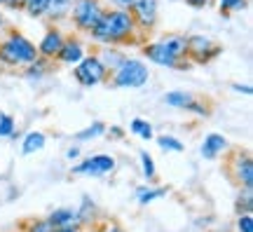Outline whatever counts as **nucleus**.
Listing matches in <instances>:
<instances>
[{"label":"nucleus","instance_id":"f257e3e1","mask_svg":"<svg viewBox=\"0 0 253 232\" xmlns=\"http://www.w3.org/2000/svg\"><path fill=\"white\" fill-rule=\"evenodd\" d=\"M87 36L96 47L103 45L126 47V45H143L145 43L143 38L138 36V28H136L131 12L129 9H113V7H106V12L96 21V26L91 28Z\"/></svg>","mask_w":253,"mask_h":232},{"label":"nucleus","instance_id":"f03ea898","mask_svg":"<svg viewBox=\"0 0 253 232\" xmlns=\"http://www.w3.org/2000/svg\"><path fill=\"white\" fill-rule=\"evenodd\" d=\"M38 59L36 43L17 28H7L0 36V68L5 71H24Z\"/></svg>","mask_w":253,"mask_h":232},{"label":"nucleus","instance_id":"7ed1b4c3","mask_svg":"<svg viewBox=\"0 0 253 232\" xmlns=\"http://www.w3.org/2000/svg\"><path fill=\"white\" fill-rule=\"evenodd\" d=\"M148 80H150V68L134 56H126L108 78L110 85L120 90H141L143 85H148Z\"/></svg>","mask_w":253,"mask_h":232},{"label":"nucleus","instance_id":"20e7f679","mask_svg":"<svg viewBox=\"0 0 253 232\" xmlns=\"http://www.w3.org/2000/svg\"><path fill=\"white\" fill-rule=\"evenodd\" d=\"M106 12L103 0H73V9L68 21L73 24L75 33H89L96 26L101 14Z\"/></svg>","mask_w":253,"mask_h":232},{"label":"nucleus","instance_id":"39448f33","mask_svg":"<svg viewBox=\"0 0 253 232\" xmlns=\"http://www.w3.org/2000/svg\"><path fill=\"white\" fill-rule=\"evenodd\" d=\"M73 78H75L78 85H82V87H96V85L108 82L110 73H108V68L99 61V56L91 52L73 68Z\"/></svg>","mask_w":253,"mask_h":232},{"label":"nucleus","instance_id":"423d86ee","mask_svg":"<svg viewBox=\"0 0 253 232\" xmlns=\"http://www.w3.org/2000/svg\"><path fill=\"white\" fill-rule=\"evenodd\" d=\"M227 174H230V179L237 183V187H249V190H253L251 152L242 150V148L230 150V157H227Z\"/></svg>","mask_w":253,"mask_h":232},{"label":"nucleus","instance_id":"0eeeda50","mask_svg":"<svg viewBox=\"0 0 253 232\" xmlns=\"http://www.w3.org/2000/svg\"><path fill=\"white\" fill-rule=\"evenodd\" d=\"M188 38V61L190 63H197V66H207L213 59L220 56L223 47L213 43L209 36H202V33H192Z\"/></svg>","mask_w":253,"mask_h":232},{"label":"nucleus","instance_id":"6e6552de","mask_svg":"<svg viewBox=\"0 0 253 232\" xmlns=\"http://www.w3.org/2000/svg\"><path fill=\"white\" fill-rule=\"evenodd\" d=\"M115 167H118V162H115L113 155H108V152H96V155H89V157H84V160L75 162L71 167V174L99 179V176H106V174H113Z\"/></svg>","mask_w":253,"mask_h":232},{"label":"nucleus","instance_id":"1a4fd4ad","mask_svg":"<svg viewBox=\"0 0 253 232\" xmlns=\"http://www.w3.org/2000/svg\"><path fill=\"white\" fill-rule=\"evenodd\" d=\"M129 12H131V17L136 21L138 36L145 40V36L153 33L157 21H160V2L157 0H134Z\"/></svg>","mask_w":253,"mask_h":232},{"label":"nucleus","instance_id":"9d476101","mask_svg":"<svg viewBox=\"0 0 253 232\" xmlns=\"http://www.w3.org/2000/svg\"><path fill=\"white\" fill-rule=\"evenodd\" d=\"M141 52H143V56L148 59L150 63H155V66H162V68H176V71H188V68H192V63L185 59V61H178V59H173L171 54L164 49V45L160 43V40H145L143 45H141Z\"/></svg>","mask_w":253,"mask_h":232},{"label":"nucleus","instance_id":"9b49d317","mask_svg":"<svg viewBox=\"0 0 253 232\" xmlns=\"http://www.w3.org/2000/svg\"><path fill=\"white\" fill-rule=\"evenodd\" d=\"M63 40H66V33L61 31V26H47L40 43H38V56L40 59H47V61H54L59 49L63 47Z\"/></svg>","mask_w":253,"mask_h":232},{"label":"nucleus","instance_id":"f8f14e48","mask_svg":"<svg viewBox=\"0 0 253 232\" xmlns=\"http://www.w3.org/2000/svg\"><path fill=\"white\" fill-rule=\"evenodd\" d=\"M87 56V45L82 43L78 36H66V40H63V47L59 49V54H56L54 63H61V66H78V63L82 61Z\"/></svg>","mask_w":253,"mask_h":232},{"label":"nucleus","instance_id":"ddd939ff","mask_svg":"<svg viewBox=\"0 0 253 232\" xmlns=\"http://www.w3.org/2000/svg\"><path fill=\"white\" fill-rule=\"evenodd\" d=\"M230 150V143L223 134H218V132H211V134L204 136V141L199 145V152H202V157L204 160H218L223 152Z\"/></svg>","mask_w":253,"mask_h":232},{"label":"nucleus","instance_id":"4468645a","mask_svg":"<svg viewBox=\"0 0 253 232\" xmlns=\"http://www.w3.org/2000/svg\"><path fill=\"white\" fill-rule=\"evenodd\" d=\"M160 43H162L164 49L171 54L173 59H178V61L188 59V38L183 33H167V36L160 38Z\"/></svg>","mask_w":253,"mask_h":232},{"label":"nucleus","instance_id":"2eb2a0df","mask_svg":"<svg viewBox=\"0 0 253 232\" xmlns=\"http://www.w3.org/2000/svg\"><path fill=\"white\" fill-rule=\"evenodd\" d=\"M73 9V0H49L47 2L45 19L49 21V26H59L63 21H68Z\"/></svg>","mask_w":253,"mask_h":232},{"label":"nucleus","instance_id":"dca6fc26","mask_svg":"<svg viewBox=\"0 0 253 232\" xmlns=\"http://www.w3.org/2000/svg\"><path fill=\"white\" fill-rule=\"evenodd\" d=\"M94 54H96V56H99V61L103 63L106 68H108V73H113L120 66V63H122L126 56H129V54H126L122 47H113V45L96 47V49H94Z\"/></svg>","mask_w":253,"mask_h":232},{"label":"nucleus","instance_id":"f3484780","mask_svg":"<svg viewBox=\"0 0 253 232\" xmlns=\"http://www.w3.org/2000/svg\"><path fill=\"white\" fill-rule=\"evenodd\" d=\"M169 195V187L164 186H150V183H145V186H138L134 190V197H136V204L138 206H148L157 202V199H162V197Z\"/></svg>","mask_w":253,"mask_h":232},{"label":"nucleus","instance_id":"a211bd4d","mask_svg":"<svg viewBox=\"0 0 253 232\" xmlns=\"http://www.w3.org/2000/svg\"><path fill=\"white\" fill-rule=\"evenodd\" d=\"M75 214H78V225L82 230L84 228H94L96 221H99V206L91 202V197H82V202L75 209Z\"/></svg>","mask_w":253,"mask_h":232},{"label":"nucleus","instance_id":"6ab92c4d","mask_svg":"<svg viewBox=\"0 0 253 232\" xmlns=\"http://www.w3.org/2000/svg\"><path fill=\"white\" fill-rule=\"evenodd\" d=\"M47 221L54 225V230H59V228H80L78 225V214H75V209H71V206L54 209L52 214L47 216Z\"/></svg>","mask_w":253,"mask_h":232},{"label":"nucleus","instance_id":"aec40b11","mask_svg":"<svg viewBox=\"0 0 253 232\" xmlns=\"http://www.w3.org/2000/svg\"><path fill=\"white\" fill-rule=\"evenodd\" d=\"M54 66H56L54 61H47V59H40V56H38L36 61L31 63V66H26V68H24L21 73H24V78H26V80L40 82L42 78H47L49 73L54 71Z\"/></svg>","mask_w":253,"mask_h":232},{"label":"nucleus","instance_id":"412c9836","mask_svg":"<svg viewBox=\"0 0 253 232\" xmlns=\"http://www.w3.org/2000/svg\"><path fill=\"white\" fill-rule=\"evenodd\" d=\"M45 145H47V136L42 134V132H36V129L24 134V139H21V152H24V155H36V152H40Z\"/></svg>","mask_w":253,"mask_h":232},{"label":"nucleus","instance_id":"4be33fe9","mask_svg":"<svg viewBox=\"0 0 253 232\" xmlns=\"http://www.w3.org/2000/svg\"><path fill=\"white\" fill-rule=\"evenodd\" d=\"M192 98L195 96H192L190 92L173 90V92H167V94H164V103H167V106H171V108H183V110H185V108L192 103Z\"/></svg>","mask_w":253,"mask_h":232},{"label":"nucleus","instance_id":"5701e85b","mask_svg":"<svg viewBox=\"0 0 253 232\" xmlns=\"http://www.w3.org/2000/svg\"><path fill=\"white\" fill-rule=\"evenodd\" d=\"M129 132L138 139H143V141H153L155 139V132H153V125L143 120V117H134L131 120V125H129Z\"/></svg>","mask_w":253,"mask_h":232},{"label":"nucleus","instance_id":"b1692460","mask_svg":"<svg viewBox=\"0 0 253 232\" xmlns=\"http://www.w3.org/2000/svg\"><path fill=\"white\" fill-rule=\"evenodd\" d=\"M103 134H106V125H103V122H91L89 127H84V129H80V132L75 134V141L80 145V143L94 141V139H99V136H103Z\"/></svg>","mask_w":253,"mask_h":232},{"label":"nucleus","instance_id":"393cba45","mask_svg":"<svg viewBox=\"0 0 253 232\" xmlns=\"http://www.w3.org/2000/svg\"><path fill=\"white\" fill-rule=\"evenodd\" d=\"M138 162H141V171H143V179L153 186L155 179H157V167H155V160L153 155L148 150H141L138 152Z\"/></svg>","mask_w":253,"mask_h":232},{"label":"nucleus","instance_id":"a878e982","mask_svg":"<svg viewBox=\"0 0 253 232\" xmlns=\"http://www.w3.org/2000/svg\"><path fill=\"white\" fill-rule=\"evenodd\" d=\"M235 209H237V216L253 214V190L239 187V195H237V199H235Z\"/></svg>","mask_w":253,"mask_h":232},{"label":"nucleus","instance_id":"bb28decb","mask_svg":"<svg viewBox=\"0 0 253 232\" xmlns=\"http://www.w3.org/2000/svg\"><path fill=\"white\" fill-rule=\"evenodd\" d=\"M47 2H49V0H24L21 12H24L26 17H31V19H45Z\"/></svg>","mask_w":253,"mask_h":232},{"label":"nucleus","instance_id":"cd10ccee","mask_svg":"<svg viewBox=\"0 0 253 232\" xmlns=\"http://www.w3.org/2000/svg\"><path fill=\"white\" fill-rule=\"evenodd\" d=\"M155 141H157V145H160V148H162L164 152H183V148H185V143H183L181 139L171 136V134L157 136Z\"/></svg>","mask_w":253,"mask_h":232},{"label":"nucleus","instance_id":"c85d7f7f","mask_svg":"<svg viewBox=\"0 0 253 232\" xmlns=\"http://www.w3.org/2000/svg\"><path fill=\"white\" fill-rule=\"evenodd\" d=\"M21 232H54V225L47 218H28L21 223Z\"/></svg>","mask_w":253,"mask_h":232},{"label":"nucleus","instance_id":"c756f323","mask_svg":"<svg viewBox=\"0 0 253 232\" xmlns=\"http://www.w3.org/2000/svg\"><path fill=\"white\" fill-rule=\"evenodd\" d=\"M17 136V120L9 113H0V139Z\"/></svg>","mask_w":253,"mask_h":232},{"label":"nucleus","instance_id":"7c9ffc66","mask_svg":"<svg viewBox=\"0 0 253 232\" xmlns=\"http://www.w3.org/2000/svg\"><path fill=\"white\" fill-rule=\"evenodd\" d=\"M249 7V0H218V9L223 14H230V12H242V9Z\"/></svg>","mask_w":253,"mask_h":232},{"label":"nucleus","instance_id":"2f4dec72","mask_svg":"<svg viewBox=\"0 0 253 232\" xmlns=\"http://www.w3.org/2000/svg\"><path fill=\"white\" fill-rule=\"evenodd\" d=\"M185 110L192 113V115H197V117H209L211 115V106H209L207 101H202V98H192V103H190Z\"/></svg>","mask_w":253,"mask_h":232},{"label":"nucleus","instance_id":"473e14b6","mask_svg":"<svg viewBox=\"0 0 253 232\" xmlns=\"http://www.w3.org/2000/svg\"><path fill=\"white\" fill-rule=\"evenodd\" d=\"M235 230H237V232H253V214H242V216H237Z\"/></svg>","mask_w":253,"mask_h":232},{"label":"nucleus","instance_id":"72a5a7b5","mask_svg":"<svg viewBox=\"0 0 253 232\" xmlns=\"http://www.w3.org/2000/svg\"><path fill=\"white\" fill-rule=\"evenodd\" d=\"M96 232H126L118 221H101V225H94Z\"/></svg>","mask_w":253,"mask_h":232},{"label":"nucleus","instance_id":"f704fd0d","mask_svg":"<svg viewBox=\"0 0 253 232\" xmlns=\"http://www.w3.org/2000/svg\"><path fill=\"white\" fill-rule=\"evenodd\" d=\"M106 134H108L110 141H122L126 132H125V129H122L120 125H113V127H106Z\"/></svg>","mask_w":253,"mask_h":232},{"label":"nucleus","instance_id":"c9c22d12","mask_svg":"<svg viewBox=\"0 0 253 232\" xmlns=\"http://www.w3.org/2000/svg\"><path fill=\"white\" fill-rule=\"evenodd\" d=\"M103 5L106 7H113V9H131V5H134V0H103Z\"/></svg>","mask_w":253,"mask_h":232},{"label":"nucleus","instance_id":"e433bc0d","mask_svg":"<svg viewBox=\"0 0 253 232\" xmlns=\"http://www.w3.org/2000/svg\"><path fill=\"white\" fill-rule=\"evenodd\" d=\"M0 7L14 9V12H19V9L24 7V0H0Z\"/></svg>","mask_w":253,"mask_h":232},{"label":"nucleus","instance_id":"4c0bfd02","mask_svg":"<svg viewBox=\"0 0 253 232\" xmlns=\"http://www.w3.org/2000/svg\"><path fill=\"white\" fill-rule=\"evenodd\" d=\"M66 160H80V145L75 143V145H71L68 150H66Z\"/></svg>","mask_w":253,"mask_h":232},{"label":"nucleus","instance_id":"58836bf2","mask_svg":"<svg viewBox=\"0 0 253 232\" xmlns=\"http://www.w3.org/2000/svg\"><path fill=\"white\" fill-rule=\"evenodd\" d=\"M209 2H211V0H185V5L192 9H204Z\"/></svg>","mask_w":253,"mask_h":232},{"label":"nucleus","instance_id":"ea45409f","mask_svg":"<svg viewBox=\"0 0 253 232\" xmlns=\"http://www.w3.org/2000/svg\"><path fill=\"white\" fill-rule=\"evenodd\" d=\"M232 90L239 92V94H246V96H249V94H253V87H251V85H232Z\"/></svg>","mask_w":253,"mask_h":232},{"label":"nucleus","instance_id":"a19ab883","mask_svg":"<svg viewBox=\"0 0 253 232\" xmlns=\"http://www.w3.org/2000/svg\"><path fill=\"white\" fill-rule=\"evenodd\" d=\"M7 17H5V12H2V9H0V36H2V33H5V31H7Z\"/></svg>","mask_w":253,"mask_h":232},{"label":"nucleus","instance_id":"79ce46f5","mask_svg":"<svg viewBox=\"0 0 253 232\" xmlns=\"http://www.w3.org/2000/svg\"><path fill=\"white\" fill-rule=\"evenodd\" d=\"M54 232H84L82 228H59V230H54Z\"/></svg>","mask_w":253,"mask_h":232}]
</instances>
